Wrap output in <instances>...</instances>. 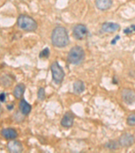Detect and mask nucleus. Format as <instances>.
Listing matches in <instances>:
<instances>
[{
  "mask_svg": "<svg viewBox=\"0 0 135 153\" xmlns=\"http://www.w3.org/2000/svg\"><path fill=\"white\" fill-rule=\"evenodd\" d=\"M17 25L20 28L25 31H35L37 29V23L32 17L21 14L17 20Z\"/></svg>",
  "mask_w": 135,
  "mask_h": 153,
  "instance_id": "2",
  "label": "nucleus"
},
{
  "mask_svg": "<svg viewBox=\"0 0 135 153\" xmlns=\"http://www.w3.org/2000/svg\"><path fill=\"white\" fill-rule=\"evenodd\" d=\"M1 135L6 140H14L18 136V133L12 128H6L1 130Z\"/></svg>",
  "mask_w": 135,
  "mask_h": 153,
  "instance_id": "11",
  "label": "nucleus"
},
{
  "mask_svg": "<svg viewBox=\"0 0 135 153\" xmlns=\"http://www.w3.org/2000/svg\"><path fill=\"white\" fill-rule=\"evenodd\" d=\"M73 88H74V92L76 94H80L85 89V86L84 82L82 80H77L75 81L73 85Z\"/></svg>",
  "mask_w": 135,
  "mask_h": 153,
  "instance_id": "15",
  "label": "nucleus"
},
{
  "mask_svg": "<svg viewBox=\"0 0 135 153\" xmlns=\"http://www.w3.org/2000/svg\"><path fill=\"white\" fill-rule=\"evenodd\" d=\"M105 146L106 147L107 149L110 150H116L119 149V146H120V145L118 142L114 141V140H111V141L107 142L106 144H105Z\"/></svg>",
  "mask_w": 135,
  "mask_h": 153,
  "instance_id": "16",
  "label": "nucleus"
},
{
  "mask_svg": "<svg viewBox=\"0 0 135 153\" xmlns=\"http://www.w3.org/2000/svg\"><path fill=\"white\" fill-rule=\"evenodd\" d=\"M24 91H25V85L23 84H18L14 88L13 95L16 99L21 98L23 97Z\"/></svg>",
  "mask_w": 135,
  "mask_h": 153,
  "instance_id": "14",
  "label": "nucleus"
},
{
  "mask_svg": "<svg viewBox=\"0 0 135 153\" xmlns=\"http://www.w3.org/2000/svg\"><path fill=\"white\" fill-rule=\"evenodd\" d=\"M135 31V25H131L127 27L126 29H124V33L125 34H130V33H132L133 32Z\"/></svg>",
  "mask_w": 135,
  "mask_h": 153,
  "instance_id": "20",
  "label": "nucleus"
},
{
  "mask_svg": "<svg viewBox=\"0 0 135 153\" xmlns=\"http://www.w3.org/2000/svg\"><path fill=\"white\" fill-rule=\"evenodd\" d=\"M88 35V29L85 25L82 24H78L74 26L72 31V36L76 39L82 40Z\"/></svg>",
  "mask_w": 135,
  "mask_h": 153,
  "instance_id": "5",
  "label": "nucleus"
},
{
  "mask_svg": "<svg viewBox=\"0 0 135 153\" xmlns=\"http://www.w3.org/2000/svg\"><path fill=\"white\" fill-rule=\"evenodd\" d=\"M32 109L31 105L26 100H22L19 103V110L24 115H28Z\"/></svg>",
  "mask_w": 135,
  "mask_h": 153,
  "instance_id": "13",
  "label": "nucleus"
},
{
  "mask_svg": "<svg viewBox=\"0 0 135 153\" xmlns=\"http://www.w3.org/2000/svg\"><path fill=\"white\" fill-rule=\"evenodd\" d=\"M51 71L54 82L56 84H60L62 82L64 78L65 73L57 61H55L51 64Z\"/></svg>",
  "mask_w": 135,
  "mask_h": 153,
  "instance_id": "4",
  "label": "nucleus"
},
{
  "mask_svg": "<svg viewBox=\"0 0 135 153\" xmlns=\"http://www.w3.org/2000/svg\"><path fill=\"white\" fill-rule=\"evenodd\" d=\"M85 59V52L80 46H76L70 49L68 55V60L71 64L78 65Z\"/></svg>",
  "mask_w": 135,
  "mask_h": 153,
  "instance_id": "3",
  "label": "nucleus"
},
{
  "mask_svg": "<svg viewBox=\"0 0 135 153\" xmlns=\"http://www.w3.org/2000/svg\"><path fill=\"white\" fill-rule=\"evenodd\" d=\"M119 38H120V36L116 37V38H115L112 41V44H114L115 42H116L117 40V39H119Z\"/></svg>",
  "mask_w": 135,
  "mask_h": 153,
  "instance_id": "22",
  "label": "nucleus"
},
{
  "mask_svg": "<svg viewBox=\"0 0 135 153\" xmlns=\"http://www.w3.org/2000/svg\"><path fill=\"white\" fill-rule=\"evenodd\" d=\"M50 51L48 48H44L43 50L39 53V58L40 59H47L50 56Z\"/></svg>",
  "mask_w": 135,
  "mask_h": 153,
  "instance_id": "17",
  "label": "nucleus"
},
{
  "mask_svg": "<svg viewBox=\"0 0 135 153\" xmlns=\"http://www.w3.org/2000/svg\"><path fill=\"white\" fill-rule=\"evenodd\" d=\"M74 115L71 112H68L63 115V118L61 120V125L65 128L71 127L73 125Z\"/></svg>",
  "mask_w": 135,
  "mask_h": 153,
  "instance_id": "9",
  "label": "nucleus"
},
{
  "mask_svg": "<svg viewBox=\"0 0 135 153\" xmlns=\"http://www.w3.org/2000/svg\"><path fill=\"white\" fill-rule=\"evenodd\" d=\"M118 142L120 146L122 147H129L134 144V137L132 135L125 133L120 137Z\"/></svg>",
  "mask_w": 135,
  "mask_h": 153,
  "instance_id": "7",
  "label": "nucleus"
},
{
  "mask_svg": "<svg viewBox=\"0 0 135 153\" xmlns=\"http://www.w3.org/2000/svg\"><path fill=\"white\" fill-rule=\"evenodd\" d=\"M51 39L55 47L63 48L69 44L68 31L63 27H56L52 31Z\"/></svg>",
  "mask_w": 135,
  "mask_h": 153,
  "instance_id": "1",
  "label": "nucleus"
},
{
  "mask_svg": "<svg viewBox=\"0 0 135 153\" xmlns=\"http://www.w3.org/2000/svg\"><path fill=\"white\" fill-rule=\"evenodd\" d=\"M0 100H1V102H4L5 100H6V94L5 93H1V95H0Z\"/></svg>",
  "mask_w": 135,
  "mask_h": 153,
  "instance_id": "21",
  "label": "nucleus"
},
{
  "mask_svg": "<svg viewBox=\"0 0 135 153\" xmlns=\"http://www.w3.org/2000/svg\"><path fill=\"white\" fill-rule=\"evenodd\" d=\"M8 150L12 153H20L23 150V146L19 141L12 140L7 145Z\"/></svg>",
  "mask_w": 135,
  "mask_h": 153,
  "instance_id": "8",
  "label": "nucleus"
},
{
  "mask_svg": "<svg viewBox=\"0 0 135 153\" xmlns=\"http://www.w3.org/2000/svg\"><path fill=\"white\" fill-rule=\"evenodd\" d=\"M122 98L126 104H132L135 102L134 91L129 88H124L122 91Z\"/></svg>",
  "mask_w": 135,
  "mask_h": 153,
  "instance_id": "6",
  "label": "nucleus"
},
{
  "mask_svg": "<svg viewBox=\"0 0 135 153\" xmlns=\"http://www.w3.org/2000/svg\"><path fill=\"white\" fill-rule=\"evenodd\" d=\"M127 124L129 126H135V114H132L128 116L127 118Z\"/></svg>",
  "mask_w": 135,
  "mask_h": 153,
  "instance_id": "19",
  "label": "nucleus"
},
{
  "mask_svg": "<svg viewBox=\"0 0 135 153\" xmlns=\"http://www.w3.org/2000/svg\"><path fill=\"white\" fill-rule=\"evenodd\" d=\"M112 0H95V6L100 10H106L111 8Z\"/></svg>",
  "mask_w": 135,
  "mask_h": 153,
  "instance_id": "12",
  "label": "nucleus"
},
{
  "mask_svg": "<svg viewBox=\"0 0 135 153\" xmlns=\"http://www.w3.org/2000/svg\"><path fill=\"white\" fill-rule=\"evenodd\" d=\"M120 27V25L117 23H109V22L104 23L101 27L102 30L105 32H107V33H113V32L118 31Z\"/></svg>",
  "mask_w": 135,
  "mask_h": 153,
  "instance_id": "10",
  "label": "nucleus"
},
{
  "mask_svg": "<svg viewBox=\"0 0 135 153\" xmlns=\"http://www.w3.org/2000/svg\"><path fill=\"white\" fill-rule=\"evenodd\" d=\"M38 100L40 101H43L45 98V91L43 88H40L37 93Z\"/></svg>",
  "mask_w": 135,
  "mask_h": 153,
  "instance_id": "18",
  "label": "nucleus"
},
{
  "mask_svg": "<svg viewBox=\"0 0 135 153\" xmlns=\"http://www.w3.org/2000/svg\"><path fill=\"white\" fill-rule=\"evenodd\" d=\"M7 108H8L9 110H11L13 109L14 105H7Z\"/></svg>",
  "mask_w": 135,
  "mask_h": 153,
  "instance_id": "23",
  "label": "nucleus"
}]
</instances>
